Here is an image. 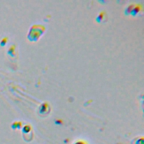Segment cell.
I'll use <instances>...</instances> for the list:
<instances>
[{
	"instance_id": "1",
	"label": "cell",
	"mask_w": 144,
	"mask_h": 144,
	"mask_svg": "<svg viewBox=\"0 0 144 144\" xmlns=\"http://www.w3.org/2000/svg\"><path fill=\"white\" fill-rule=\"evenodd\" d=\"M7 38L6 37H5V38L2 39V40H1V44H2V45H4V44L7 42Z\"/></svg>"
},
{
	"instance_id": "2",
	"label": "cell",
	"mask_w": 144,
	"mask_h": 144,
	"mask_svg": "<svg viewBox=\"0 0 144 144\" xmlns=\"http://www.w3.org/2000/svg\"><path fill=\"white\" fill-rule=\"evenodd\" d=\"M133 5H131V6H130L129 7H128V9H127V11H128V12H130L131 11V10H132V9H133Z\"/></svg>"
}]
</instances>
